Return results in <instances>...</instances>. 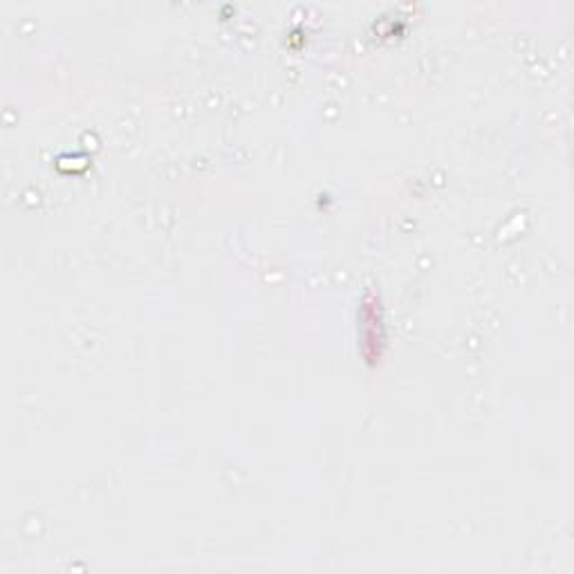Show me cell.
Instances as JSON below:
<instances>
[{"label": "cell", "mask_w": 574, "mask_h": 574, "mask_svg": "<svg viewBox=\"0 0 574 574\" xmlns=\"http://www.w3.org/2000/svg\"><path fill=\"white\" fill-rule=\"evenodd\" d=\"M359 335H361V350L368 357V361H375L382 355L384 344V330H382V310H379L377 296L368 294L364 303H361L359 314Z\"/></svg>", "instance_id": "obj_1"}]
</instances>
